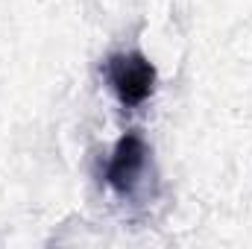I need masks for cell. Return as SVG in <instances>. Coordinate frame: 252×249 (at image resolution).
I'll return each instance as SVG.
<instances>
[{"label": "cell", "instance_id": "6da1fadb", "mask_svg": "<svg viewBox=\"0 0 252 249\" xmlns=\"http://www.w3.org/2000/svg\"><path fill=\"white\" fill-rule=\"evenodd\" d=\"M103 76H106V85L112 88V94L118 97V103L124 109L144 106L153 97L156 79H158L156 64L141 50H118V53L106 56Z\"/></svg>", "mask_w": 252, "mask_h": 249}, {"label": "cell", "instance_id": "7a4b0ae2", "mask_svg": "<svg viewBox=\"0 0 252 249\" xmlns=\"http://www.w3.org/2000/svg\"><path fill=\"white\" fill-rule=\"evenodd\" d=\"M150 164V144L138 129H129L126 135L118 138L106 167H103V179L118 196H135L138 185L144 182Z\"/></svg>", "mask_w": 252, "mask_h": 249}]
</instances>
